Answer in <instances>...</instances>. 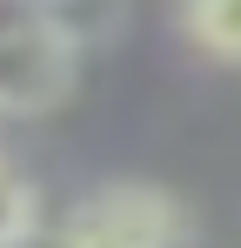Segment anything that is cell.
Instances as JSON below:
<instances>
[{
	"instance_id": "cell-1",
	"label": "cell",
	"mask_w": 241,
	"mask_h": 248,
	"mask_svg": "<svg viewBox=\"0 0 241 248\" xmlns=\"http://www.w3.org/2000/svg\"><path fill=\"white\" fill-rule=\"evenodd\" d=\"M47 248H201V228L188 202L154 181H107L54 221Z\"/></svg>"
},
{
	"instance_id": "cell-2",
	"label": "cell",
	"mask_w": 241,
	"mask_h": 248,
	"mask_svg": "<svg viewBox=\"0 0 241 248\" xmlns=\"http://www.w3.org/2000/svg\"><path fill=\"white\" fill-rule=\"evenodd\" d=\"M74 74H80V41L60 20L20 14L0 27V121H34L60 108L74 94Z\"/></svg>"
},
{
	"instance_id": "cell-3",
	"label": "cell",
	"mask_w": 241,
	"mask_h": 248,
	"mask_svg": "<svg viewBox=\"0 0 241 248\" xmlns=\"http://www.w3.org/2000/svg\"><path fill=\"white\" fill-rule=\"evenodd\" d=\"M174 27L195 54L241 67V0H174Z\"/></svg>"
},
{
	"instance_id": "cell-4",
	"label": "cell",
	"mask_w": 241,
	"mask_h": 248,
	"mask_svg": "<svg viewBox=\"0 0 241 248\" xmlns=\"http://www.w3.org/2000/svg\"><path fill=\"white\" fill-rule=\"evenodd\" d=\"M34 235H40V195L27 174L0 161V248H27Z\"/></svg>"
}]
</instances>
